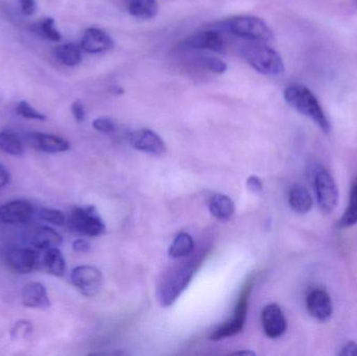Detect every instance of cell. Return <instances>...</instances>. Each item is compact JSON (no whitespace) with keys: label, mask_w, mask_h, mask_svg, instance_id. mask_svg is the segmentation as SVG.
<instances>
[{"label":"cell","mask_w":357,"mask_h":356,"mask_svg":"<svg viewBox=\"0 0 357 356\" xmlns=\"http://www.w3.org/2000/svg\"><path fill=\"white\" fill-rule=\"evenodd\" d=\"M284 98L291 108L312 119L324 133L328 134L331 132V123L327 119L318 98L307 87L300 84L289 85L284 90Z\"/></svg>","instance_id":"6da1fadb"},{"label":"cell","mask_w":357,"mask_h":356,"mask_svg":"<svg viewBox=\"0 0 357 356\" xmlns=\"http://www.w3.org/2000/svg\"><path fill=\"white\" fill-rule=\"evenodd\" d=\"M218 29L237 37L253 42L266 43L272 41L274 35L262 19L255 16H237L220 23Z\"/></svg>","instance_id":"7a4b0ae2"},{"label":"cell","mask_w":357,"mask_h":356,"mask_svg":"<svg viewBox=\"0 0 357 356\" xmlns=\"http://www.w3.org/2000/svg\"><path fill=\"white\" fill-rule=\"evenodd\" d=\"M245 61L258 72L278 77L284 72V63L280 54L266 43L255 42L243 49Z\"/></svg>","instance_id":"3957f363"},{"label":"cell","mask_w":357,"mask_h":356,"mask_svg":"<svg viewBox=\"0 0 357 356\" xmlns=\"http://www.w3.org/2000/svg\"><path fill=\"white\" fill-rule=\"evenodd\" d=\"M195 273V265H185L169 274L158 291V299L163 307H169L177 301L186 290Z\"/></svg>","instance_id":"277c9868"},{"label":"cell","mask_w":357,"mask_h":356,"mask_svg":"<svg viewBox=\"0 0 357 356\" xmlns=\"http://www.w3.org/2000/svg\"><path fill=\"white\" fill-rule=\"evenodd\" d=\"M314 187L321 212L323 215L333 212L339 203V188L331 173L324 167H318L314 171Z\"/></svg>","instance_id":"5b68a950"},{"label":"cell","mask_w":357,"mask_h":356,"mask_svg":"<svg viewBox=\"0 0 357 356\" xmlns=\"http://www.w3.org/2000/svg\"><path fill=\"white\" fill-rule=\"evenodd\" d=\"M69 227L75 233L88 238L102 235L106 230L104 221L92 206L75 209L69 219Z\"/></svg>","instance_id":"8992f818"},{"label":"cell","mask_w":357,"mask_h":356,"mask_svg":"<svg viewBox=\"0 0 357 356\" xmlns=\"http://www.w3.org/2000/svg\"><path fill=\"white\" fill-rule=\"evenodd\" d=\"M251 288L252 282H248L241 293L238 303H237L234 317L230 321L222 324L218 330H214L213 334L210 336V340H222V339L236 336L243 332V327H245V318H247L248 299H249Z\"/></svg>","instance_id":"52a82bcc"},{"label":"cell","mask_w":357,"mask_h":356,"mask_svg":"<svg viewBox=\"0 0 357 356\" xmlns=\"http://www.w3.org/2000/svg\"><path fill=\"white\" fill-rule=\"evenodd\" d=\"M70 278L75 288L86 297L96 296L102 288V273L100 270L90 265L75 268L71 272Z\"/></svg>","instance_id":"ba28073f"},{"label":"cell","mask_w":357,"mask_h":356,"mask_svg":"<svg viewBox=\"0 0 357 356\" xmlns=\"http://www.w3.org/2000/svg\"><path fill=\"white\" fill-rule=\"evenodd\" d=\"M129 142L135 150L151 155H163L167 146L162 138L152 130L142 129L130 134Z\"/></svg>","instance_id":"9c48e42d"},{"label":"cell","mask_w":357,"mask_h":356,"mask_svg":"<svg viewBox=\"0 0 357 356\" xmlns=\"http://www.w3.org/2000/svg\"><path fill=\"white\" fill-rule=\"evenodd\" d=\"M33 215V205L27 201H10L0 206V223L21 225L27 223Z\"/></svg>","instance_id":"30bf717a"},{"label":"cell","mask_w":357,"mask_h":356,"mask_svg":"<svg viewBox=\"0 0 357 356\" xmlns=\"http://www.w3.org/2000/svg\"><path fill=\"white\" fill-rule=\"evenodd\" d=\"M264 334L270 339H278L287 332V322L284 314L278 304H268L261 314Z\"/></svg>","instance_id":"8fae6325"},{"label":"cell","mask_w":357,"mask_h":356,"mask_svg":"<svg viewBox=\"0 0 357 356\" xmlns=\"http://www.w3.org/2000/svg\"><path fill=\"white\" fill-rule=\"evenodd\" d=\"M26 141L35 150L48 154H56L70 150V144L66 139L52 134L33 132L27 134Z\"/></svg>","instance_id":"7c38bea8"},{"label":"cell","mask_w":357,"mask_h":356,"mask_svg":"<svg viewBox=\"0 0 357 356\" xmlns=\"http://www.w3.org/2000/svg\"><path fill=\"white\" fill-rule=\"evenodd\" d=\"M306 307L312 318L321 322L327 321L333 316V307L331 296L326 291L317 288L306 298Z\"/></svg>","instance_id":"4fadbf2b"},{"label":"cell","mask_w":357,"mask_h":356,"mask_svg":"<svg viewBox=\"0 0 357 356\" xmlns=\"http://www.w3.org/2000/svg\"><path fill=\"white\" fill-rule=\"evenodd\" d=\"M6 263L15 273L27 274L39 263V253L33 249H12L6 254Z\"/></svg>","instance_id":"5bb4252c"},{"label":"cell","mask_w":357,"mask_h":356,"mask_svg":"<svg viewBox=\"0 0 357 356\" xmlns=\"http://www.w3.org/2000/svg\"><path fill=\"white\" fill-rule=\"evenodd\" d=\"M81 48L88 54H100L114 47V40L106 31L96 27H90L84 33L81 40Z\"/></svg>","instance_id":"9a60e30c"},{"label":"cell","mask_w":357,"mask_h":356,"mask_svg":"<svg viewBox=\"0 0 357 356\" xmlns=\"http://www.w3.org/2000/svg\"><path fill=\"white\" fill-rule=\"evenodd\" d=\"M184 45L191 49L210 50L214 52H222L225 50L224 40L220 31L215 29L190 36L185 40Z\"/></svg>","instance_id":"2e32d148"},{"label":"cell","mask_w":357,"mask_h":356,"mask_svg":"<svg viewBox=\"0 0 357 356\" xmlns=\"http://www.w3.org/2000/svg\"><path fill=\"white\" fill-rule=\"evenodd\" d=\"M21 300L22 304L29 309H47L50 307L47 291L40 282L26 284L23 288Z\"/></svg>","instance_id":"e0dca14e"},{"label":"cell","mask_w":357,"mask_h":356,"mask_svg":"<svg viewBox=\"0 0 357 356\" xmlns=\"http://www.w3.org/2000/svg\"><path fill=\"white\" fill-rule=\"evenodd\" d=\"M31 242L38 250L45 251L48 249L59 248L63 244V238L56 230L43 226L36 230Z\"/></svg>","instance_id":"ac0fdd59"},{"label":"cell","mask_w":357,"mask_h":356,"mask_svg":"<svg viewBox=\"0 0 357 356\" xmlns=\"http://www.w3.org/2000/svg\"><path fill=\"white\" fill-rule=\"evenodd\" d=\"M43 269L50 275L62 277L66 272V261L59 248L45 250L41 259Z\"/></svg>","instance_id":"d6986e66"},{"label":"cell","mask_w":357,"mask_h":356,"mask_svg":"<svg viewBox=\"0 0 357 356\" xmlns=\"http://www.w3.org/2000/svg\"><path fill=\"white\" fill-rule=\"evenodd\" d=\"M289 206L298 215H306L312 208V196L308 190L301 185H295L289 192Z\"/></svg>","instance_id":"ffe728a7"},{"label":"cell","mask_w":357,"mask_h":356,"mask_svg":"<svg viewBox=\"0 0 357 356\" xmlns=\"http://www.w3.org/2000/svg\"><path fill=\"white\" fill-rule=\"evenodd\" d=\"M209 210L215 219L228 221L234 215V203L225 194H215L210 200Z\"/></svg>","instance_id":"44dd1931"},{"label":"cell","mask_w":357,"mask_h":356,"mask_svg":"<svg viewBox=\"0 0 357 356\" xmlns=\"http://www.w3.org/2000/svg\"><path fill=\"white\" fill-rule=\"evenodd\" d=\"M54 56L65 66L75 67L82 62L81 46L75 43L62 44L54 49Z\"/></svg>","instance_id":"7402d4cb"},{"label":"cell","mask_w":357,"mask_h":356,"mask_svg":"<svg viewBox=\"0 0 357 356\" xmlns=\"http://www.w3.org/2000/svg\"><path fill=\"white\" fill-rule=\"evenodd\" d=\"M128 10L135 18L148 20L156 17L159 6L156 0H130Z\"/></svg>","instance_id":"603a6c76"},{"label":"cell","mask_w":357,"mask_h":356,"mask_svg":"<svg viewBox=\"0 0 357 356\" xmlns=\"http://www.w3.org/2000/svg\"><path fill=\"white\" fill-rule=\"evenodd\" d=\"M0 150L10 156L21 157L24 154V146L18 135L12 132L0 133Z\"/></svg>","instance_id":"cb8c5ba5"},{"label":"cell","mask_w":357,"mask_h":356,"mask_svg":"<svg viewBox=\"0 0 357 356\" xmlns=\"http://www.w3.org/2000/svg\"><path fill=\"white\" fill-rule=\"evenodd\" d=\"M195 249L193 238L188 233H180L169 247V255L171 258L178 259L188 256Z\"/></svg>","instance_id":"d4e9b609"},{"label":"cell","mask_w":357,"mask_h":356,"mask_svg":"<svg viewBox=\"0 0 357 356\" xmlns=\"http://www.w3.org/2000/svg\"><path fill=\"white\" fill-rule=\"evenodd\" d=\"M357 224V179L352 184L350 192L349 204L343 217L337 222V227L341 229L354 227Z\"/></svg>","instance_id":"484cf974"},{"label":"cell","mask_w":357,"mask_h":356,"mask_svg":"<svg viewBox=\"0 0 357 356\" xmlns=\"http://www.w3.org/2000/svg\"><path fill=\"white\" fill-rule=\"evenodd\" d=\"M37 33L52 42H60L62 40V35L56 29V23L52 17H47L39 22L37 25Z\"/></svg>","instance_id":"4316f807"},{"label":"cell","mask_w":357,"mask_h":356,"mask_svg":"<svg viewBox=\"0 0 357 356\" xmlns=\"http://www.w3.org/2000/svg\"><path fill=\"white\" fill-rule=\"evenodd\" d=\"M16 112L17 114L20 115L23 118L41 121H45L46 119L45 114L36 110L26 100H21V102H19V104L17 105Z\"/></svg>","instance_id":"83f0119b"},{"label":"cell","mask_w":357,"mask_h":356,"mask_svg":"<svg viewBox=\"0 0 357 356\" xmlns=\"http://www.w3.org/2000/svg\"><path fill=\"white\" fill-rule=\"evenodd\" d=\"M39 217L42 221L47 222L56 226H63L66 222L64 213L56 209L43 208L40 210Z\"/></svg>","instance_id":"f1b7e54d"},{"label":"cell","mask_w":357,"mask_h":356,"mask_svg":"<svg viewBox=\"0 0 357 356\" xmlns=\"http://www.w3.org/2000/svg\"><path fill=\"white\" fill-rule=\"evenodd\" d=\"M202 63H203V66L205 67L207 70L211 71V72L218 73V75H222V73L226 72L227 64L225 62H222L220 59L214 58V56H205L202 60Z\"/></svg>","instance_id":"f546056e"},{"label":"cell","mask_w":357,"mask_h":356,"mask_svg":"<svg viewBox=\"0 0 357 356\" xmlns=\"http://www.w3.org/2000/svg\"><path fill=\"white\" fill-rule=\"evenodd\" d=\"M33 325H31V322H17V323L15 324L12 332H10V334H12L13 339L26 338L29 334H31V332H33Z\"/></svg>","instance_id":"4dcf8cb0"},{"label":"cell","mask_w":357,"mask_h":356,"mask_svg":"<svg viewBox=\"0 0 357 356\" xmlns=\"http://www.w3.org/2000/svg\"><path fill=\"white\" fill-rule=\"evenodd\" d=\"M92 125H93L96 131L104 134L113 133V132L115 131V127H115V123H113L110 118H107V117L96 118V121L92 123Z\"/></svg>","instance_id":"1f68e13d"},{"label":"cell","mask_w":357,"mask_h":356,"mask_svg":"<svg viewBox=\"0 0 357 356\" xmlns=\"http://www.w3.org/2000/svg\"><path fill=\"white\" fill-rule=\"evenodd\" d=\"M71 112L77 123H83L86 119V109L81 100H75L71 105Z\"/></svg>","instance_id":"d6a6232c"},{"label":"cell","mask_w":357,"mask_h":356,"mask_svg":"<svg viewBox=\"0 0 357 356\" xmlns=\"http://www.w3.org/2000/svg\"><path fill=\"white\" fill-rule=\"evenodd\" d=\"M21 13L24 16H33L37 12V1L36 0H19Z\"/></svg>","instance_id":"836d02e7"},{"label":"cell","mask_w":357,"mask_h":356,"mask_svg":"<svg viewBox=\"0 0 357 356\" xmlns=\"http://www.w3.org/2000/svg\"><path fill=\"white\" fill-rule=\"evenodd\" d=\"M247 187L253 194H259V192H262L264 185H262L261 180L259 178L256 177V176H251L247 180Z\"/></svg>","instance_id":"e575fe53"},{"label":"cell","mask_w":357,"mask_h":356,"mask_svg":"<svg viewBox=\"0 0 357 356\" xmlns=\"http://www.w3.org/2000/svg\"><path fill=\"white\" fill-rule=\"evenodd\" d=\"M73 250L79 253L89 252L91 245L86 240H77L73 245Z\"/></svg>","instance_id":"d590c367"},{"label":"cell","mask_w":357,"mask_h":356,"mask_svg":"<svg viewBox=\"0 0 357 356\" xmlns=\"http://www.w3.org/2000/svg\"><path fill=\"white\" fill-rule=\"evenodd\" d=\"M341 356H357V344L356 342H348L340 351Z\"/></svg>","instance_id":"8d00e7d4"},{"label":"cell","mask_w":357,"mask_h":356,"mask_svg":"<svg viewBox=\"0 0 357 356\" xmlns=\"http://www.w3.org/2000/svg\"><path fill=\"white\" fill-rule=\"evenodd\" d=\"M8 182H10V173L3 165L0 164V189L6 187Z\"/></svg>","instance_id":"74e56055"},{"label":"cell","mask_w":357,"mask_h":356,"mask_svg":"<svg viewBox=\"0 0 357 356\" xmlns=\"http://www.w3.org/2000/svg\"><path fill=\"white\" fill-rule=\"evenodd\" d=\"M234 355H255V353H252V351H236V353H233Z\"/></svg>","instance_id":"f35d334b"},{"label":"cell","mask_w":357,"mask_h":356,"mask_svg":"<svg viewBox=\"0 0 357 356\" xmlns=\"http://www.w3.org/2000/svg\"><path fill=\"white\" fill-rule=\"evenodd\" d=\"M356 3H357V0H356Z\"/></svg>","instance_id":"ab89813d"}]
</instances>
